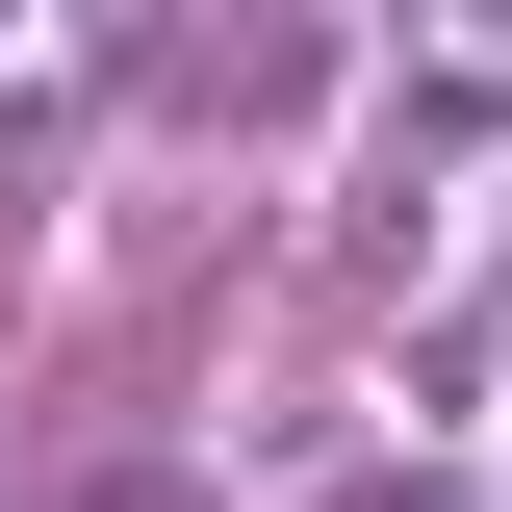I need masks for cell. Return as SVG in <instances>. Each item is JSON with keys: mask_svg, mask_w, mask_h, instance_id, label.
Masks as SVG:
<instances>
[{"mask_svg": "<svg viewBox=\"0 0 512 512\" xmlns=\"http://www.w3.org/2000/svg\"><path fill=\"white\" fill-rule=\"evenodd\" d=\"M410 128H436V154H487V128H512V52H436V77H410Z\"/></svg>", "mask_w": 512, "mask_h": 512, "instance_id": "obj_1", "label": "cell"}]
</instances>
